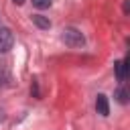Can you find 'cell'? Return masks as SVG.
<instances>
[{"mask_svg":"<svg viewBox=\"0 0 130 130\" xmlns=\"http://www.w3.org/2000/svg\"><path fill=\"white\" fill-rule=\"evenodd\" d=\"M63 43L67 47H71V49H77V47H81L85 43V39L77 28H65L63 30Z\"/></svg>","mask_w":130,"mask_h":130,"instance_id":"1","label":"cell"},{"mask_svg":"<svg viewBox=\"0 0 130 130\" xmlns=\"http://www.w3.org/2000/svg\"><path fill=\"white\" fill-rule=\"evenodd\" d=\"M14 45V35L8 26H0V53H8Z\"/></svg>","mask_w":130,"mask_h":130,"instance_id":"2","label":"cell"},{"mask_svg":"<svg viewBox=\"0 0 130 130\" xmlns=\"http://www.w3.org/2000/svg\"><path fill=\"white\" fill-rule=\"evenodd\" d=\"M95 110H98L100 116H108L110 114V104H108V98L104 93H98V98H95Z\"/></svg>","mask_w":130,"mask_h":130,"instance_id":"3","label":"cell"},{"mask_svg":"<svg viewBox=\"0 0 130 130\" xmlns=\"http://www.w3.org/2000/svg\"><path fill=\"white\" fill-rule=\"evenodd\" d=\"M114 67H116V77H118V81H124L126 75H128V57H124L122 61H116Z\"/></svg>","mask_w":130,"mask_h":130,"instance_id":"4","label":"cell"},{"mask_svg":"<svg viewBox=\"0 0 130 130\" xmlns=\"http://www.w3.org/2000/svg\"><path fill=\"white\" fill-rule=\"evenodd\" d=\"M32 22H35L39 28H51V20L45 18L43 14H32Z\"/></svg>","mask_w":130,"mask_h":130,"instance_id":"5","label":"cell"},{"mask_svg":"<svg viewBox=\"0 0 130 130\" xmlns=\"http://www.w3.org/2000/svg\"><path fill=\"white\" fill-rule=\"evenodd\" d=\"M116 100H118L120 104H128V91H126V87H120V89L116 91Z\"/></svg>","mask_w":130,"mask_h":130,"instance_id":"6","label":"cell"},{"mask_svg":"<svg viewBox=\"0 0 130 130\" xmlns=\"http://www.w3.org/2000/svg\"><path fill=\"white\" fill-rule=\"evenodd\" d=\"M51 2H53V0H32V6L39 8V10H45V8L51 6Z\"/></svg>","mask_w":130,"mask_h":130,"instance_id":"7","label":"cell"},{"mask_svg":"<svg viewBox=\"0 0 130 130\" xmlns=\"http://www.w3.org/2000/svg\"><path fill=\"white\" fill-rule=\"evenodd\" d=\"M22 2H24V0H14V4H22Z\"/></svg>","mask_w":130,"mask_h":130,"instance_id":"8","label":"cell"}]
</instances>
